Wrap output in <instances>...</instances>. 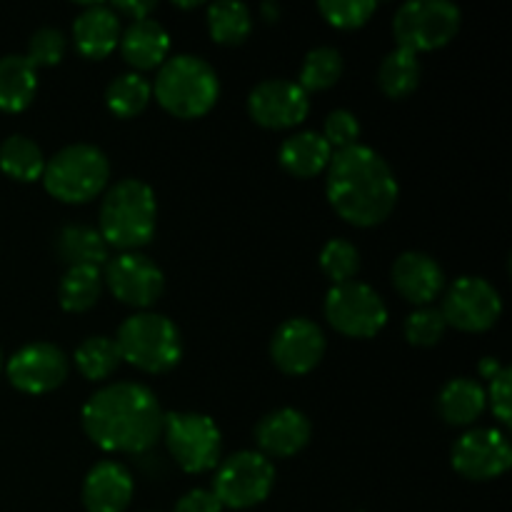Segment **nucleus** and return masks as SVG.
<instances>
[{"instance_id":"obj_9","label":"nucleus","mask_w":512,"mask_h":512,"mask_svg":"<svg viewBox=\"0 0 512 512\" xmlns=\"http://www.w3.org/2000/svg\"><path fill=\"white\" fill-rule=\"evenodd\" d=\"M275 485V465L258 450H240L218 463L213 493L223 508L248 510L263 503Z\"/></svg>"},{"instance_id":"obj_36","label":"nucleus","mask_w":512,"mask_h":512,"mask_svg":"<svg viewBox=\"0 0 512 512\" xmlns=\"http://www.w3.org/2000/svg\"><path fill=\"white\" fill-rule=\"evenodd\" d=\"M65 50H68V40L60 33L58 28H38L28 40V55L25 58L35 65V68H43V65H58L63 60Z\"/></svg>"},{"instance_id":"obj_43","label":"nucleus","mask_w":512,"mask_h":512,"mask_svg":"<svg viewBox=\"0 0 512 512\" xmlns=\"http://www.w3.org/2000/svg\"><path fill=\"white\" fill-rule=\"evenodd\" d=\"M0 365H3V353H0Z\"/></svg>"},{"instance_id":"obj_6","label":"nucleus","mask_w":512,"mask_h":512,"mask_svg":"<svg viewBox=\"0 0 512 512\" xmlns=\"http://www.w3.org/2000/svg\"><path fill=\"white\" fill-rule=\"evenodd\" d=\"M110 180V163L95 145L75 143L45 160L43 185L55 200L80 205L98 198Z\"/></svg>"},{"instance_id":"obj_32","label":"nucleus","mask_w":512,"mask_h":512,"mask_svg":"<svg viewBox=\"0 0 512 512\" xmlns=\"http://www.w3.org/2000/svg\"><path fill=\"white\" fill-rule=\"evenodd\" d=\"M345 70V60L340 50L330 48V45H320L305 55L303 65H300L298 85L305 93H318V90L333 88L340 80Z\"/></svg>"},{"instance_id":"obj_39","label":"nucleus","mask_w":512,"mask_h":512,"mask_svg":"<svg viewBox=\"0 0 512 512\" xmlns=\"http://www.w3.org/2000/svg\"><path fill=\"white\" fill-rule=\"evenodd\" d=\"M175 512H223V505L215 498L213 490L195 488L175 503Z\"/></svg>"},{"instance_id":"obj_15","label":"nucleus","mask_w":512,"mask_h":512,"mask_svg":"<svg viewBox=\"0 0 512 512\" xmlns=\"http://www.w3.org/2000/svg\"><path fill=\"white\" fill-rule=\"evenodd\" d=\"M8 380L28 395H45L60 388L68 378L70 360L58 345L30 343L8 360Z\"/></svg>"},{"instance_id":"obj_24","label":"nucleus","mask_w":512,"mask_h":512,"mask_svg":"<svg viewBox=\"0 0 512 512\" xmlns=\"http://www.w3.org/2000/svg\"><path fill=\"white\" fill-rule=\"evenodd\" d=\"M55 253L68 268L73 265H93V268H105L110 260V248L98 233V228L83 223H73L60 228L55 238Z\"/></svg>"},{"instance_id":"obj_29","label":"nucleus","mask_w":512,"mask_h":512,"mask_svg":"<svg viewBox=\"0 0 512 512\" xmlns=\"http://www.w3.org/2000/svg\"><path fill=\"white\" fill-rule=\"evenodd\" d=\"M210 38L220 45H240L253 30V15L245 3L220 0L208 8Z\"/></svg>"},{"instance_id":"obj_2","label":"nucleus","mask_w":512,"mask_h":512,"mask_svg":"<svg viewBox=\"0 0 512 512\" xmlns=\"http://www.w3.org/2000/svg\"><path fill=\"white\" fill-rule=\"evenodd\" d=\"M325 195L335 213L355 228H373L390 218L400 198L398 178L388 160L368 145L333 153Z\"/></svg>"},{"instance_id":"obj_42","label":"nucleus","mask_w":512,"mask_h":512,"mask_svg":"<svg viewBox=\"0 0 512 512\" xmlns=\"http://www.w3.org/2000/svg\"><path fill=\"white\" fill-rule=\"evenodd\" d=\"M263 13L268 15V20H275V18H278V15H280V8H278V5L265 3V5H263Z\"/></svg>"},{"instance_id":"obj_13","label":"nucleus","mask_w":512,"mask_h":512,"mask_svg":"<svg viewBox=\"0 0 512 512\" xmlns=\"http://www.w3.org/2000/svg\"><path fill=\"white\" fill-rule=\"evenodd\" d=\"M453 468L463 478L483 483L505 475L512 465L508 438L495 428H473L453 445Z\"/></svg>"},{"instance_id":"obj_21","label":"nucleus","mask_w":512,"mask_h":512,"mask_svg":"<svg viewBox=\"0 0 512 512\" xmlns=\"http://www.w3.org/2000/svg\"><path fill=\"white\" fill-rule=\"evenodd\" d=\"M120 53L123 60L135 70L160 68L168 58L170 35L158 20H133L128 28L120 33Z\"/></svg>"},{"instance_id":"obj_8","label":"nucleus","mask_w":512,"mask_h":512,"mask_svg":"<svg viewBox=\"0 0 512 512\" xmlns=\"http://www.w3.org/2000/svg\"><path fill=\"white\" fill-rule=\"evenodd\" d=\"M463 25V13L448 0H410L393 18V35L398 48L425 53L448 45Z\"/></svg>"},{"instance_id":"obj_41","label":"nucleus","mask_w":512,"mask_h":512,"mask_svg":"<svg viewBox=\"0 0 512 512\" xmlns=\"http://www.w3.org/2000/svg\"><path fill=\"white\" fill-rule=\"evenodd\" d=\"M478 370H480V375H483L485 380H493L495 375H498L500 370H503V365H500L498 358H483V360H480Z\"/></svg>"},{"instance_id":"obj_37","label":"nucleus","mask_w":512,"mask_h":512,"mask_svg":"<svg viewBox=\"0 0 512 512\" xmlns=\"http://www.w3.org/2000/svg\"><path fill=\"white\" fill-rule=\"evenodd\" d=\"M320 135H323L325 143L330 145L333 153L353 148L360 140V120L355 118V113H350V110L338 108L325 118V128Z\"/></svg>"},{"instance_id":"obj_25","label":"nucleus","mask_w":512,"mask_h":512,"mask_svg":"<svg viewBox=\"0 0 512 512\" xmlns=\"http://www.w3.org/2000/svg\"><path fill=\"white\" fill-rule=\"evenodd\" d=\"M38 93V68L25 55L0 58V110L20 113Z\"/></svg>"},{"instance_id":"obj_34","label":"nucleus","mask_w":512,"mask_h":512,"mask_svg":"<svg viewBox=\"0 0 512 512\" xmlns=\"http://www.w3.org/2000/svg\"><path fill=\"white\" fill-rule=\"evenodd\" d=\"M445 330H448V323H445L440 308H433V305L413 310L405 318L403 325L405 340L410 345H420V348H433V345H438L443 340Z\"/></svg>"},{"instance_id":"obj_23","label":"nucleus","mask_w":512,"mask_h":512,"mask_svg":"<svg viewBox=\"0 0 512 512\" xmlns=\"http://www.w3.org/2000/svg\"><path fill=\"white\" fill-rule=\"evenodd\" d=\"M488 408L485 388L473 378H455L440 388L438 393V413L448 425L463 428L473 425Z\"/></svg>"},{"instance_id":"obj_31","label":"nucleus","mask_w":512,"mask_h":512,"mask_svg":"<svg viewBox=\"0 0 512 512\" xmlns=\"http://www.w3.org/2000/svg\"><path fill=\"white\" fill-rule=\"evenodd\" d=\"M153 98V85L140 73H123L105 90V103L118 118H135L148 108Z\"/></svg>"},{"instance_id":"obj_26","label":"nucleus","mask_w":512,"mask_h":512,"mask_svg":"<svg viewBox=\"0 0 512 512\" xmlns=\"http://www.w3.org/2000/svg\"><path fill=\"white\" fill-rule=\"evenodd\" d=\"M100 293H103V270L93 265H73L65 270L58 285V300L65 313H85L98 303Z\"/></svg>"},{"instance_id":"obj_35","label":"nucleus","mask_w":512,"mask_h":512,"mask_svg":"<svg viewBox=\"0 0 512 512\" xmlns=\"http://www.w3.org/2000/svg\"><path fill=\"white\" fill-rule=\"evenodd\" d=\"M318 8L333 28L355 30L368 23L370 15L378 10V3L375 0H323Z\"/></svg>"},{"instance_id":"obj_12","label":"nucleus","mask_w":512,"mask_h":512,"mask_svg":"<svg viewBox=\"0 0 512 512\" xmlns=\"http://www.w3.org/2000/svg\"><path fill=\"white\" fill-rule=\"evenodd\" d=\"M103 285L130 308L145 310L160 300L165 290V275L148 255L120 253L105 263Z\"/></svg>"},{"instance_id":"obj_14","label":"nucleus","mask_w":512,"mask_h":512,"mask_svg":"<svg viewBox=\"0 0 512 512\" xmlns=\"http://www.w3.org/2000/svg\"><path fill=\"white\" fill-rule=\"evenodd\" d=\"M308 93L298 83L285 78H270L255 85L248 95V113L268 130L295 128L308 118Z\"/></svg>"},{"instance_id":"obj_17","label":"nucleus","mask_w":512,"mask_h":512,"mask_svg":"<svg viewBox=\"0 0 512 512\" xmlns=\"http://www.w3.org/2000/svg\"><path fill=\"white\" fill-rule=\"evenodd\" d=\"M310 420L305 413L295 408H278L273 413L263 415L260 423L255 425V443H258V453L265 458H293L298 455L305 445L310 443Z\"/></svg>"},{"instance_id":"obj_40","label":"nucleus","mask_w":512,"mask_h":512,"mask_svg":"<svg viewBox=\"0 0 512 512\" xmlns=\"http://www.w3.org/2000/svg\"><path fill=\"white\" fill-rule=\"evenodd\" d=\"M110 10H113L115 15H125V18H130V23L133 20H145L150 13L155 10V3L153 0H120V3H113L110 5Z\"/></svg>"},{"instance_id":"obj_10","label":"nucleus","mask_w":512,"mask_h":512,"mask_svg":"<svg viewBox=\"0 0 512 512\" xmlns=\"http://www.w3.org/2000/svg\"><path fill=\"white\" fill-rule=\"evenodd\" d=\"M325 318L345 338H375L388 323V305L370 285L350 280L328 290Z\"/></svg>"},{"instance_id":"obj_28","label":"nucleus","mask_w":512,"mask_h":512,"mask_svg":"<svg viewBox=\"0 0 512 512\" xmlns=\"http://www.w3.org/2000/svg\"><path fill=\"white\" fill-rule=\"evenodd\" d=\"M0 170L20 183H33L43 178L45 155L25 135H10L0 145Z\"/></svg>"},{"instance_id":"obj_5","label":"nucleus","mask_w":512,"mask_h":512,"mask_svg":"<svg viewBox=\"0 0 512 512\" xmlns=\"http://www.w3.org/2000/svg\"><path fill=\"white\" fill-rule=\"evenodd\" d=\"M115 345L120 358L150 375L173 370L183 358V335L178 325L160 313H135L118 328Z\"/></svg>"},{"instance_id":"obj_1","label":"nucleus","mask_w":512,"mask_h":512,"mask_svg":"<svg viewBox=\"0 0 512 512\" xmlns=\"http://www.w3.org/2000/svg\"><path fill=\"white\" fill-rule=\"evenodd\" d=\"M163 408L140 383L100 388L83 405V430L100 450L140 455L153 450L163 435Z\"/></svg>"},{"instance_id":"obj_18","label":"nucleus","mask_w":512,"mask_h":512,"mask_svg":"<svg viewBox=\"0 0 512 512\" xmlns=\"http://www.w3.org/2000/svg\"><path fill=\"white\" fill-rule=\"evenodd\" d=\"M393 285L408 303L425 308L445 290V270L430 255L408 250L393 263Z\"/></svg>"},{"instance_id":"obj_27","label":"nucleus","mask_w":512,"mask_h":512,"mask_svg":"<svg viewBox=\"0 0 512 512\" xmlns=\"http://www.w3.org/2000/svg\"><path fill=\"white\" fill-rule=\"evenodd\" d=\"M423 80V65L415 53L405 48H395L383 58L378 68V85L388 98H408Z\"/></svg>"},{"instance_id":"obj_38","label":"nucleus","mask_w":512,"mask_h":512,"mask_svg":"<svg viewBox=\"0 0 512 512\" xmlns=\"http://www.w3.org/2000/svg\"><path fill=\"white\" fill-rule=\"evenodd\" d=\"M510 380H512L510 368H503L493 380H490L488 390H485V400H488V405L493 408V415L503 425H510V420H512Z\"/></svg>"},{"instance_id":"obj_11","label":"nucleus","mask_w":512,"mask_h":512,"mask_svg":"<svg viewBox=\"0 0 512 512\" xmlns=\"http://www.w3.org/2000/svg\"><path fill=\"white\" fill-rule=\"evenodd\" d=\"M440 313H443L445 323L463 333H485L503 315V300L485 278L463 275L445 290Z\"/></svg>"},{"instance_id":"obj_3","label":"nucleus","mask_w":512,"mask_h":512,"mask_svg":"<svg viewBox=\"0 0 512 512\" xmlns=\"http://www.w3.org/2000/svg\"><path fill=\"white\" fill-rule=\"evenodd\" d=\"M155 220H158V200L153 188L138 178H125L105 193L98 233L103 235L108 248L135 253L153 240Z\"/></svg>"},{"instance_id":"obj_4","label":"nucleus","mask_w":512,"mask_h":512,"mask_svg":"<svg viewBox=\"0 0 512 512\" xmlns=\"http://www.w3.org/2000/svg\"><path fill=\"white\" fill-rule=\"evenodd\" d=\"M153 95L170 115L193 120L218 103L220 80L208 60L198 55H173L160 65Z\"/></svg>"},{"instance_id":"obj_19","label":"nucleus","mask_w":512,"mask_h":512,"mask_svg":"<svg viewBox=\"0 0 512 512\" xmlns=\"http://www.w3.org/2000/svg\"><path fill=\"white\" fill-rule=\"evenodd\" d=\"M133 490L130 470L115 460H103L85 475L83 505L88 512H125Z\"/></svg>"},{"instance_id":"obj_22","label":"nucleus","mask_w":512,"mask_h":512,"mask_svg":"<svg viewBox=\"0 0 512 512\" xmlns=\"http://www.w3.org/2000/svg\"><path fill=\"white\" fill-rule=\"evenodd\" d=\"M333 150L325 143V138L315 130H303L280 143L278 160L285 173L295 178H315L323 170H328Z\"/></svg>"},{"instance_id":"obj_7","label":"nucleus","mask_w":512,"mask_h":512,"mask_svg":"<svg viewBox=\"0 0 512 512\" xmlns=\"http://www.w3.org/2000/svg\"><path fill=\"white\" fill-rule=\"evenodd\" d=\"M168 453L190 475L218 468L223 455V433L210 415L168 413L163 418V435Z\"/></svg>"},{"instance_id":"obj_16","label":"nucleus","mask_w":512,"mask_h":512,"mask_svg":"<svg viewBox=\"0 0 512 512\" xmlns=\"http://www.w3.org/2000/svg\"><path fill=\"white\" fill-rule=\"evenodd\" d=\"M325 333L308 318H290L275 328L270 340V358L285 375H305L323 360Z\"/></svg>"},{"instance_id":"obj_20","label":"nucleus","mask_w":512,"mask_h":512,"mask_svg":"<svg viewBox=\"0 0 512 512\" xmlns=\"http://www.w3.org/2000/svg\"><path fill=\"white\" fill-rule=\"evenodd\" d=\"M120 33V18L110 10V5H88L73 23L75 48L90 60L108 58L118 48Z\"/></svg>"},{"instance_id":"obj_30","label":"nucleus","mask_w":512,"mask_h":512,"mask_svg":"<svg viewBox=\"0 0 512 512\" xmlns=\"http://www.w3.org/2000/svg\"><path fill=\"white\" fill-rule=\"evenodd\" d=\"M75 368L83 375L85 380H98L110 378V375L118 370V365L123 363L120 358V350L115 345L113 338H105V335H93V338H85L83 343L75 350Z\"/></svg>"},{"instance_id":"obj_33","label":"nucleus","mask_w":512,"mask_h":512,"mask_svg":"<svg viewBox=\"0 0 512 512\" xmlns=\"http://www.w3.org/2000/svg\"><path fill=\"white\" fill-rule=\"evenodd\" d=\"M320 270L325 273V278L333 280V285L350 283L360 270L358 248L345 238L328 240L320 250Z\"/></svg>"}]
</instances>
